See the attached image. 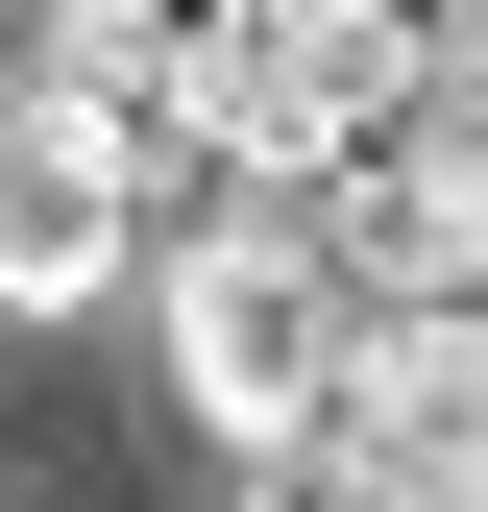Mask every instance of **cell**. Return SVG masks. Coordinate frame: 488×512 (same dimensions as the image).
Returning a JSON list of instances; mask_svg holds the SVG:
<instances>
[{"instance_id": "cell-5", "label": "cell", "mask_w": 488, "mask_h": 512, "mask_svg": "<svg viewBox=\"0 0 488 512\" xmlns=\"http://www.w3.org/2000/svg\"><path fill=\"white\" fill-rule=\"evenodd\" d=\"M196 49H220V0H74L49 74H74L98 122H196Z\"/></svg>"}, {"instance_id": "cell-6", "label": "cell", "mask_w": 488, "mask_h": 512, "mask_svg": "<svg viewBox=\"0 0 488 512\" xmlns=\"http://www.w3.org/2000/svg\"><path fill=\"white\" fill-rule=\"evenodd\" d=\"M49 25H74V0H0V98H25V74H49Z\"/></svg>"}, {"instance_id": "cell-3", "label": "cell", "mask_w": 488, "mask_h": 512, "mask_svg": "<svg viewBox=\"0 0 488 512\" xmlns=\"http://www.w3.org/2000/svg\"><path fill=\"white\" fill-rule=\"evenodd\" d=\"M318 464H342V488H391V512L488 488V293H366V342H342V415H318Z\"/></svg>"}, {"instance_id": "cell-2", "label": "cell", "mask_w": 488, "mask_h": 512, "mask_svg": "<svg viewBox=\"0 0 488 512\" xmlns=\"http://www.w3.org/2000/svg\"><path fill=\"white\" fill-rule=\"evenodd\" d=\"M440 49H464V0H220V49H196V147L293 196V171L391 147Z\"/></svg>"}, {"instance_id": "cell-1", "label": "cell", "mask_w": 488, "mask_h": 512, "mask_svg": "<svg viewBox=\"0 0 488 512\" xmlns=\"http://www.w3.org/2000/svg\"><path fill=\"white\" fill-rule=\"evenodd\" d=\"M342 342H366V269L269 196V171H244V220H196V244H171V391H196V439H244V464H318Z\"/></svg>"}, {"instance_id": "cell-4", "label": "cell", "mask_w": 488, "mask_h": 512, "mask_svg": "<svg viewBox=\"0 0 488 512\" xmlns=\"http://www.w3.org/2000/svg\"><path fill=\"white\" fill-rule=\"evenodd\" d=\"M122 244H147V122H98L74 74H25L0 98V317L122 293Z\"/></svg>"}]
</instances>
